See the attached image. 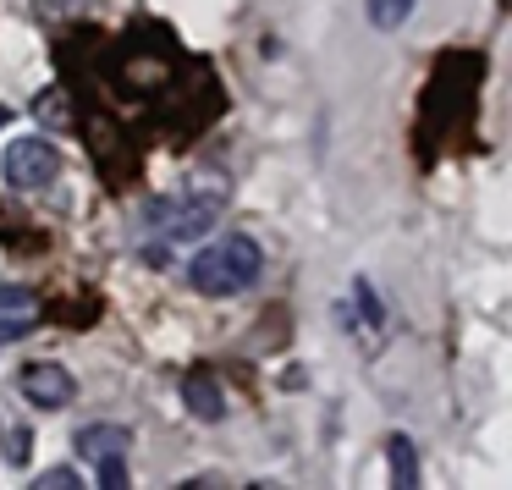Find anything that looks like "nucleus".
Segmentation results:
<instances>
[{
	"mask_svg": "<svg viewBox=\"0 0 512 490\" xmlns=\"http://www.w3.org/2000/svg\"><path fill=\"white\" fill-rule=\"evenodd\" d=\"M83 479L72 474V468H45V474H34V490H78Z\"/></svg>",
	"mask_w": 512,
	"mask_h": 490,
	"instance_id": "nucleus-12",
	"label": "nucleus"
},
{
	"mask_svg": "<svg viewBox=\"0 0 512 490\" xmlns=\"http://www.w3.org/2000/svg\"><path fill=\"white\" fill-rule=\"evenodd\" d=\"M34 111L45 116L50 127H72V111H67V94H61V89H45V94L34 100Z\"/></svg>",
	"mask_w": 512,
	"mask_h": 490,
	"instance_id": "nucleus-8",
	"label": "nucleus"
},
{
	"mask_svg": "<svg viewBox=\"0 0 512 490\" xmlns=\"http://www.w3.org/2000/svg\"><path fill=\"white\" fill-rule=\"evenodd\" d=\"M94 468H100V474H94V485H100V490H127V479H133V474H127V463H122V452L100 457Z\"/></svg>",
	"mask_w": 512,
	"mask_h": 490,
	"instance_id": "nucleus-10",
	"label": "nucleus"
},
{
	"mask_svg": "<svg viewBox=\"0 0 512 490\" xmlns=\"http://www.w3.org/2000/svg\"><path fill=\"white\" fill-rule=\"evenodd\" d=\"M259 243L254 237H215V243H204L199 254H193L188 265V281L204 292V298H237V292H248L259 281Z\"/></svg>",
	"mask_w": 512,
	"mask_h": 490,
	"instance_id": "nucleus-1",
	"label": "nucleus"
},
{
	"mask_svg": "<svg viewBox=\"0 0 512 490\" xmlns=\"http://www.w3.org/2000/svg\"><path fill=\"white\" fill-rule=\"evenodd\" d=\"M17 391H23L34 408L56 413V408H67V402L78 397V380H72V369H61V364H50V358H39V364H23V375H17Z\"/></svg>",
	"mask_w": 512,
	"mask_h": 490,
	"instance_id": "nucleus-3",
	"label": "nucleus"
},
{
	"mask_svg": "<svg viewBox=\"0 0 512 490\" xmlns=\"http://www.w3.org/2000/svg\"><path fill=\"white\" fill-rule=\"evenodd\" d=\"M0 435H6V463L23 468L28 452H34V430H28V424H17V430H6V424H0Z\"/></svg>",
	"mask_w": 512,
	"mask_h": 490,
	"instance_id": "nucleus-9",
	"label": "nucleus"
},
{
	"mask_svg": "<svg viewBox=\"0 0 512 490\" xmlns=\"http://www.w3.org/2000/svg\"><path fill=\"white\" fill-rule=\"evenodd\" d=\"M34 320H39L34 309H28V314H12V320L0 325V342H17V336H23V331H28V325H34Z\"/></svg>",
	"mask_w": 512,
	"mask_h": 490,
	"instance_id": "nucleus-14",
	"label": "nucleus"
},
{
	"mask_svg": "<svg viewBox=\"0 0 512 490\" xmlns=\"http://www.w3.org/2000/svg\"><path fill=\"white\" fill-rule=\"evenodd\" d=\"M182 402H188V413H199V419H226V397H221V386H215V375H204V369H193V375L182 380Z\"/></svg>",
	"mask_w": 512,
	"mask_h": 490,
	"instance_id": "nucleus-5",
	"label": "nucleus"
},
{
	"mask_svg": "<svg viewBox=\"0 0 512 490\" xmlns=\"http://www.w3.org/2000/svg\"><path fill=\"white\" fill-rule=\"evenodd\" d=\"M6 122H12V111H6V105H0V127H6Z\"/></svg>",
	"mask_w": 512,
	"mask_h": 490,
	"instance_id": "nucleus-15",
	"label": "nucleus"
},
{
	"mask_svg": "<svg viewBox=\"0 0 512 490\" xmlns=\"http://www.w3.org/2000/svg\"><path fill=\"white\" fill-rule=\"evenodd\" d=\"M364 12H369V23H375L380 34H397V28L413 17V0H364Z\"/></svg>",
	"mask_w": 512,
	"mask_h": 490,
	"instance_id": "nucleus-7",
	"label": "nucleus"
},
{
	"mask_svg": "<svg viewBox=\"0 0 512 490\" xmlns=\"http://www.w3.org/2000/svg\"><path fill=\"white\" fill-rule=\"evenodd\" d=\"M0 309H6V314H28V309H34V292H23V287H0Z\"/></svg>",
	"mask_w": 512,
	"mask_h": 490,
	"instance_id": "nucleus-13",
	"label": "nucleus"
},
{
	"mask_svg": "<svg viewBox=\"0 0 512 490\" xmlns=\"http://www.w3.org/2000/svg\"><path fill=\"white\" fill-rule=\"evenodd\" d=\"M353 292H358V303H364V320H369V331H380V325H386V309H380L375 287H369V281L358 276V281H353Z\"/></svg>",
	"mask_w": 512,
	"mask_h": 490,
	"instance_id": "nucleus-11",
	"label": "nucleus"
},
{
	"mask_svg": "<svg viewBox=\"0 0 512 490\" xmlns=\"http://www.w3.org/2000/svg\"><path fill=\"white\" fill-rule=\"evenodd\" d=\"M386 457H391V485L397 490L419 485V452H413L408 435H386Z\"/></svg>",
	"mask_w": 512,
	"mask_h": 490,
	"instance_id": "nucleus-6",
	"label": "nucleus"
},
{
	"mask_svg": "<svg viewBox=\"0 0 512 490\" xmlns=\"http://www.w3.org/2000/svg\"><path fill=\"white\" fill-rule=\"evenodd\" d=\"M127 441H133V435H127L122 424H89V430H78L72 452H78V457H89V463H100V457L127 452Z\"/></svg>",
	"mask_w": 512,
	"mask_h": 490,
	"instance_id": "nucleus-4",
	"label": "nucleus"
},
{
	"mask_svg": "<svg viewBox=\"0 0 512 490\" xmlns=\"http://www.w3.org/2000/svg\"><path fill=\"white\" fill-rule=\"evenodd\" d=\"M0 166H6V182H12V188L39 193V188H50V182L61 177V149L50 144V138H17Z\"/></svg>",
	"mask_w": 512,
	"mask_h": 490,
	"instance_id": "nucleus-2",
	"label": "nucleus"
}]
</instances>
